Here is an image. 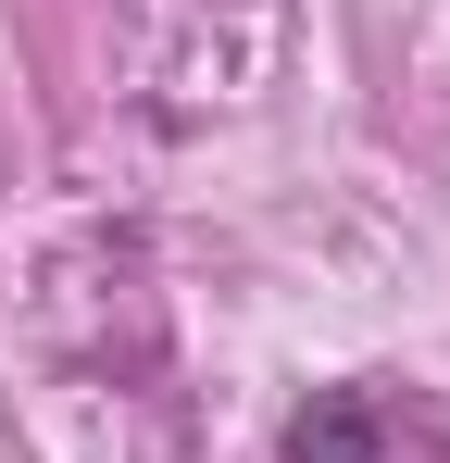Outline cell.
<instances>
[{"label":"cell","instance_id":"6da1fadb","mask_svg":"<svg viewBox=\"0 0 450 463\" xmlns=\"http://www.w3.org/2000/svg\"><path fill=\"white\" fill-rule=\"evenodd\" d=\"M288 463H375V401L363 388H325V401L288 426Z\"/></svg>","mask_w":450,"mask_h":463}]
</instances>
